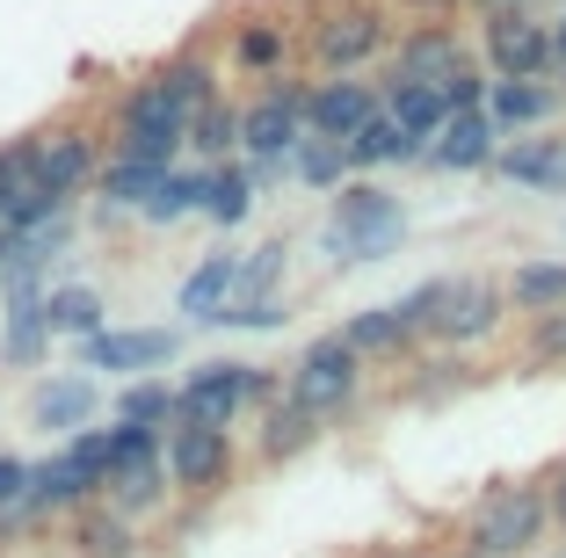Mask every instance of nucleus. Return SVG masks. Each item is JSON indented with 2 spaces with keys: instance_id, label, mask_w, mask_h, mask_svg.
Segmentation results:
<instances>
[{
  "instance_id": "nucleus-4",
  "label": "nucleus",
  "mask_w": 566,
  "mask_h": 558,
  "mask_svg": "<svg viewBox=\"0 0 566 558\" xmlns=\"http://www.w3.org/2000/svg\"><path fill=\"white\" fill-rule=\"evenodd\" d=\"M283 392H291V399H298V407L334 435V428L356 421V407H364L370 362L349 348V334H342V327H327V334H313V341L291 356V370H283Z\"/></svg>"
},
{
  "instance_id": "nucleus-29",
  "label": "nucleus",
  "mask_w": 566,
  "mask_h": 558,
  "mask_svg": "<svg viewBox=\"0 0 566 558\" xmlns=\"http://www.w3.org/2000/svg\"><path fill=\"white\" fill-rule=\"evenodd\" d=\"M254 203H262V189H254V175L240 160H218V167H203V211L197 218H211L218 232H240L254 218Z\"/></svg>"
},
{
  "instance_id": "nucleus-20",
  "label": "nucleus",
  "mask_w": 566,
  "mask_h": 558,
  "mask_svg": "<svg viewBox=\"0 0 566 558\" xmlns=\"http://www.w3.org/2000/svg\"><path fill=\"white\" fill-rule=\"evenodd\" d=\"M501 152V131L486 109H450L443 131L429 138V152H421V167H436V175H486Z\"/></svg>"
},
{
  "instance_id": "nucleus-11",
  "label": "nucleus",
  "mask_w": 566,
  "mask_h": 558,
  "mask_svg": "<svg viewBox=\"0 0 566 558\" xmlns=\"http://www.w3.org/2000/svg\"><path fill=\"white\" fill-rule=\"evenodd\" d=\"M509 283L486 276V269H465V276H450L443 291V313H436L429 327V348H458V356H472V348L501 341L509 334Z\"/></svg>"
},
{
  "instance_id": "nucleus-51",
  "label": "nucleus",
  "mask_w": 566,
  "mask_h": 558,
  "mask_svg": "<svg viewBox=\"0 0 566 558\" xmlns=\"http://www.w3.org/2000/svg\"><path fill=\"white\" fill-rule=\"evenodd\" d=\"M531 558H566V551H531Z\"/></svg>"
},
{
  "instance_id": "nucleus-27",
  "label": "nucleus",
  "mask_w": 566,
  "mask_h": 558,
  "mask_svg": "<svg viewBox=\"0 0 566 558\" xmlns=\"http://www.w3.org/2000/svg\"><path fill=\"white\" fill-rule=\"evenodd\" d=\"M44 297H0V362L8 370H51V341L59 334H51Z\"/></svg>"
},
{
  "instance_id": "nucleus-40",
  "label": "nucleus",
  "mask_w": 566,
  "mask_h": 558,
  "mask_svg": "<svg viewBox=\"0 0 566 558\" xmlns=\"http://www.w3.org/2000/svg\"><path fill=\"white\" fill-rule=\"evenodd\" d=\"M516 356L531 362V370H566V305L559 313L516 319Z\"/></svg>"
},
{
  "instance_id": "nucleus-30",
  "label": "nucleus",
  "mask_w": 566,
  "mask_h": 558,
  "mask_svg": "<svg viewBox=\"0 0 566 558\" xmlns=\"http://www.w3.org/2000/svg\"><path fill=\"white\" fill-rule=\"evenodd\" d=\"M189 160L218 167V160H240V95H211L203 109H189Z\"/></svg>"
},
{
  "instance_id": "nucleus-10",
  "label": "nucleus",
  "mask_w": 566,
  "mask_h": 558,
  "mask_svg": "<svg viewBox=\"0 0 566 558\" xmlns=\"http://www.w3.org/2000/svg\"><path fill=\"white\" fill-rule=\"evenodd\" d=\"M30 146H36V175L51 181V197H95V175L109 160V131H102V116L87 109H66L51 116V124H30Z\"/></svg>"
},
{
  "instance_id": "nucleus-38",
  "label": "nucleus",
  "mask_w": 566,
  "mask_h": 558,
  "mask_svg": "<svg viewBox=\"0 0 566 558\" xmlns=\"http://www.w3.org/2000/svg\"><path fill=\"white\" fill-rule=\"evenodd\" d=\"M349 175L356 167H349V146H342V138H313L305 131L298 152H291V181H298V189H342Z\"/></svg>"
},
{
  "instance_id": "nucleus-8",
  "label": "nucleus",
  "mask_w": 566,
  "mask_h": 558,
  "mask_svg": "<svg viewBox=\"0 0 566 558\" xmlns=\"http://www.w3.org/2000/svg\"><path fill=\"white\" fill-rule=\"evenodd\" d=\"M117 515L132 523H153V515L175 508V486H167V443L160 428H138V421H109V472H102V493Z\"/></svg>"
},
{
  "instance_id": "nucleus-13",
  "label": "nucleus",
  "mask_w": 566,
  "mask_h": 558,
  "mask_svg": "<svg viewBox=\"0 0 566 558\" xmlns=\"http://www.w3.org/2000/svg\"><path fill=\"white\" fill-rule=\"evenodd\" d=\"M305 138V73L254 81L240 95V160H291Z\"/></svg>"
},
{
  "instance_id": "nucleus-46",
  "label": "nucleus",
  "mask_w": 566,
  "mask_h": 558,
  "mask_svg": "<svg viewBox=\"0 0 566 558\" xmlns=\"http://www.w3.org/2000/svg\"><path fill=\"white\" fill-rule=\"evenodd\" d=\"M545 493H552V537H566V457L545 464Z\"/></svg>"
},
{
  "instance_id": "nucleus-24",
  "label": "nucleus",
  "mask_w": 566,
  "mask_h": 558,
  "mask_svg": "<svg viewBox=\"0 0 566 558\" xmlns=\"http://www.w3.org/2000/svg\"><path fill=\"white\" fill-rule=\"evenodd\" d=\"M342 334H349V348L370 370H407V362L421 356V334L400 319V305H364V313L342 319Z\"/></svg>"
},
{
  "instance_id": "nucleus-26",
  "label": "nucleus",
  "mask_w": 566,
  "mask_h": 558,
  "mask_svg": "<svg viewBox=\"0 0 566 558\" xmlns=\"http://www.w3.org/2000/svg\"><path fill=\"white\" fill-rule=\"evenodd\" d=\"M153 73L167 81V95L182 102V109H203L211 95H226V51H218V36H189V44H175Z\"/></svg>"
},
{
  "instance_id": "nucleus-6",
  "label": "nucleus",
  "mask_w": 566,
  "mask_h": 558,
  "mask_svg": "<svg viewBox=\"0 0 566 558\" xmlns=\"http://www.w3.org/2000/svg\"><path fill=\"white\" fill-rule=\"evenodd\" d=\"M276 392H283V370L248 362V356H211L175 378V413L182 421H211V428H248Z\"/></svg>"
},
{
  "instance_id": "nucleus-42",
  "label": "nucleus",
  "mask_w": 566,
  "mask_h": 558,
  "mask_svg": "<svg viewBox=\"0 0 566 558\" xmlns=\"http://www.w3.org/2000/svg\"><path fill=\"white\" fill-rule=\"evenodd\" d=\"M30 464L36 457H15V450H0V537H22L30 523Z\"/></svg>"
},
{
  "instance_id": "nucleus-21",
  "label": "nucleus",
  "mask_w": 566,
  "mask_h": 558,
  "mask_svg": "<svg viewBox=\"0 0 566 558\" xmlns=\"http://www.w3.org/2000/svg\"><path fill=\"white\" fill-rule=\"evenodd\" d=\"M95 493H102V486H95V472H81L66 450L51 443V457H36V464H30V523H36V529H59L66 515H81Z\"/></svg>"
},
{
  "instance_id": "nucleus-47",
  "label": "nucleus",
  "mask_w": 566,
  "mask_h": 558,
  "mask_svg": "<svg viewBox=\"0 0 566 558\" xmlns=\"http://www.w3.org/2000/svg\"><path fill=\"white\" fill-rule=\"evenodd\" d=\"M407 15H465V0H392Z\"/></svg>"
},
{
  "instance_id": "nucleus-28",
  "label": "nucleus",
  "mask_w": 566,
  "mask_h": 558,
  "mask_svg": "<svg viewBox=\"0 0 566 558\" xmlns=\"http://www.w3.org/2000/svg\"><path fill=\"white\" fill-rule=\"evenodd\" d=\"M233 291H240V254H233V246H218V254H203V262L182 276L175 313H189V327H211V319L233 305Z\"/></svg>"
},
{
  "instance_id": "nucleus-14",
  "label": "nucleus",
  "mask_w": 566,
  "mask_h": 558,
  "mask_svg": "<svg viewBox=\"0 0 566 558\" xmlns=\"http://www.w3.org/2000/svg\"><path fill=\"white\" fill-rule=\"evenodd\" d=\"M472 44H480L486 73L494 81H545L559 73V44H552V15H501V22H472Z\"/></svg>"
},
{
  "instance_id": "nucleus-37",
  "label": "nucleus",
  "mask_w": 566,
  "mask_h": 558,
  "mask_svg": "<svg viewBox=\"0 0 566 558\" xmlns=\"http://www.w3.org/2000/svg\"><path fill=\"white\" fill-rule=\"evenodd\" d=\"M109 421H138V428H160L175 421V378L167 370H153V378H124L117 399H109Z\"/></svg>"
},
{
  "instance_id": "nucleus-16",
  "label": "nucleus",
  "mask_w": 566,
  "mask_h": 558,
  "mask_svg": "<svg viewBox=\"0 0 566 558\" xmlns=\"http://www.w3.org/2000/svg\"><path fill=\"white\" fill-rule=\"evenodd\" d=\"M66 211H81V203L51 197V181L36 175L30 131L0 138V225H8V232H30V225H51V218H66Z\"/></svg>"
},
{
  "instance_id": "nucleus-32",
  "label": "nucleus",
  "mask_w": 566,
  "mask_h": 558,
  "mask_svg": "<svg viewBox=\"0 0 566 558\" xmlns=\"http://www.w3.org/2000/svg\"><path fill=\"white\" fill-rule=\"evenodd\" d=\"M197 211H203V167L197 160H175L160 181H153V197L138 203V225L167 232V225H182V218H197Z\"/></svg>"
},
{
  "instance_id": "nucleus-33",
  "label": "nucleus",
  "mask_w": 566,
  "mask_h": 558,
  "mask_svg": "<svg viewBox=\"0 0 566 558\" xmlns=\"http://www.w3.org/2000/svg\"><path fill=\"white\" fill-rule=\"evenodd\" d=\"M421 152H429V146H421L415 131H400V124H392L385 109L349 138V167H356V175H378V167H415Z\"/></svg>"
},
{
  "instance_id": "nucleus-34",
  "label": "nucleus",
  "mask_w": 566,
  "mask_h": 558,
  "mask_svg": "<svg viewBox=\"0 0 566 558\" xmlns=\"http://www.w3.org/2000/svg\"><path fill=\"white\" fill-rule=\"evenodd\" d=\"M167 167H153V160H132V152H109L102 160V175H95V211H124V218H138V203L153 197V181H160Z\"/></svg>"
},
{
  "instance_id": "nucleus-36",
  "label": "nucleus",
  "mask_w": 566,
  "mask_h": 558,
  "mask_svg": "<svg viewBox=\"0 0 566 558\" xmlns=\"http://www.w3.org/2000/svg\"><path fill=\"white\" fill-rule=\"evenodd\" d=\"M378 95H385V116H392L400 131H415L421 146L443 131V116H450V102L436 95V87H421V81H378Z\"/></svg>"
},
{
  "instance_id": "nucleus-49",
  "label": "nucleus",
  "mask_w": 566,
  "mask_h": 558,
  "mask_svg": "<svg viewBox=\"0 0 566 558\" xmlns=\"http://www.w3.org/2000/svg\"><path fill=\"white\" fill-rule=\"evenodd\" d=\"M552 44H559V66H566V0L552 8Z\"/></svg>"
},
{
  "instance_id": "nucleus-39",
  "label": "nucleus",
  "mask_w": 566,
  "mask_h": 558,
  "mask_svg": "<svg viewBox=\"0 0 566 558\" xmlns=\"http://www.w3.org/2000/svg\"><path fill=\"white\" fill-rule=\"evenodd\" d=\"M407 370H415V378H407V399H415V407H436V399H458L472 385V362L458 356V348H443V356L436 362H407Z\"/></svg>"
},
{
  "instance_id": "nucleus-17",
  "label": "nucleus",
  "mask_w": 566,
  "mask_h": 558,
  "mask_svg": "<svg viewBox=\"0 0 566 558\" xmlns=\"http://www.w3.org/2000/svg\"><path fill=\"white\" fill-rule=\"evenodd\" d=\"M378 109H385V95L364 73H305V131L313 138H342L349 146Z\"/></svg>"
},
{
  "instance_id": "nucleus-35",
  "label": "nucleus",
  "mask_w": 566,
  "mask_h": 558,
  "mask_svg": "<svg viewBox=\"0 0 566 558\" xmlns=\"http://www.w3.org/2000/svg\"><path fill=\"white\" fill-rule=\"evenodd\" d=\"M44 313H51V334H59V341H87V334L109 327V297H102L95 283H51Z\"/></svg>"
},
{
  "instance_id": "nucleus-22",
  "label": "nucleus",
  "mask_w": 566,
  "mask_h": 558,
  "mask_svg": "<svg viewBox=\"0 0 566 558\" xmlns=\"http://www.w3.org/2000/svg\"><path fill=\"white\" fill-rule=\"evenodd\" d=\"M486 116H494V131H501V138L552 131V124L566 116L559 73H545V81H494V87H486Z\"/></svg>"
},
{
  "instance_id": "nucleus-48",
  "label": "nucleus",
  "mask_w": 566,
  "mask_h": 558,
  "mask_svg": "<svg viewBox=\"0 0 566 558\" xmlns=\"http://www.w3.org/2000/svg\"><path fill=\"white\" fill-rule=\"evenodd\" d=\"M356 558H429V544H370V551H356Z\"/></svg>"
},
{
  "instance_id": "nucleus-31",
  "label": "nucleus",
  "mask_w": 566,
  "mask_h": 558,
  "mask_svg": "<svg viewBox=\"0 0 566 558\" xmlns=\"http://www.w3.org/2000/svg\"><path fill=\"white\" fill-rule=\"evenodd\" d=\"M509 313L531 319V313H559L566 305V254H531V262L509 269Z\"/></svg>"
},
{
  "instance_id": "nucleus-25",
  "label": "nucleus",
  "mask_w": 566,
  "mask_h": 558,
  "mask_svg": "<svg viewBox=\"0 0 566 558\" xmlns=\"http://www.w3.org/2000/svg\"><path fill=\"white\" fill-rule=\"evenodd\" d=\"M138 529H146V523L117 515L109 501H87L81 515L59 523V551H66V558H138Z\"/></svg>"
},
{
  "instance_id": "nucleus-18",
  "label": "nucleus",
  "mask_w": 566,
  "mask_h": 558,
  "mask_svg": "<svg viewBox=\"0 0 566 558\" xmlns=\"http://www.w3.org/2000/svg\"><path fill=\"white\" fill-rule=\"evenodd\" d=\"M240 435H248V472H283V464H298L305 450L327 443V428H319L291 392H276L248 428H240Z\"/></svg>"
},
{
  "instance_id": "nucleus-3",
  "label": "nucleus",
  "mask_w": 566,
  "mask_h": 558,
  "mask_svg": "<svg viewBox=\"0 0 566 558\" xmlns=\"http://www.w3.org/2000/svg\"><path fill=\"white\" fill-rule=\"evenodd\" d=\"M167 486L175 508H218L226 493L248 478V435L240 428H211V421H167Z\"/></svg>"
},
{
  "instance_id": "nucleus-19",
  "label": "nucleus",
  "mask_w": 566,
  "mask_h": 558,
  "mask_svg": "<svg viewBox=\"0 0 566 558\" xmlns=\"http://www.w3.org/2000/svg\"><path fill=\"white\" fill-rule=\"evenodd\" d=\"M102 421V385L81 378V370H44L30 392V428H44L51 443H66V435H81V428Z\"/></svg>"
},
{
  "instance_id": "nucleus-44",
  "label": "nucleus",
  "mask_w": 566,
  "mask_h": 558,
  "mask_svg": "<svg viewBox=\"0 0 566 558\" xmlns=\"http://www.w3.org/2000/svg\"><path fill=\"white\" fill-rule=\"evenodd\" d=\"M486 87H494V73H486V59H472V66H458L436 95H443L450 109H486Z\"/></svg>"
},
{
  "instance_id": "nucleus-50",
  "label": "nucleus",
  "mask_w": 566,
  "mask_h": 558,
  "mask_svg": "<svg viewBox=\"0 0 566 558\" xmlns=\"http://www.w3.org/2000/svg\"><path fill=\"white\" fill-rule=\"evenodd\" d=\"M429 558H486V551H472V544H458V537H450V544H436Z\"/></svg>"
},
{
  "instance_id": "nucleus-23",
  "label": "nucleus",
  "mask_w": 566,
  "mask_h": 558,
  "mask_svg": "<svg viewBox=\"0 0 566 558\" xmlns=\"http://www.w3.org/2000/svg\"><path fill=\"white\" fill-rule=\"evenodd\" d=\"M486 175L516 181V189H537V197H566V138L559 131H523V138H501L494 167Z\"/></svg>"
},
{
  "instance_id": "nucleus-5",
  "label": "nucleus",
  "mask_w": 566,
  "mask_h": 558,
  "mask_svg": "<svg viewBox=\"0 0 566 558\" xmlns=\"http://www.w3.org/2000/svg\"><path fill=\"white\" fill-rule=\"evenodd\" d=\"M102 131H109V152H132V160H153V167L189 160V109L167 95L160 73L124 81L117 102L102 109Z\"/></svg>"
},
{
  "instance_id": "nucleus-15",
  "label": "nucleus",
  "mask_w": 566,
  "mask_h": 558,
  "mask_svg": "<svg viewBox=\"0 0 566 558\" xmlns=\"http://www.w3.org/2000/svg\"><path fill=\"white\" fill-rule=\"evenodd\" d=\"M81 370H109V378H153L167 362L182 356V327H102L87 341H73Z\"/></svg>"
},
{
  "instance_id": "nucleus-1",
  "label": "nucleus",
  "mask_w": 566,
  "mask_h": 558,
  "mask_svg": "<svg viewBox=\"0 0 566 558\" xmlns=\"http://www.w3.org/2000/svg\"><path fill=\"white\" fill-rule=\"evenodd\" d=\"M392 0H298V51L305 73H370L400 36Z\"/></svg>"
},
{
  "instance_id": "nucleus-45",
  "label": "nucleus",
  "mask_w": 566,
  "mask_h": 558,
  "mask_svg": "<svg viewBox=\"0 0 566 558\" xmlns=\"http://www.w3.org/2000/svg\"><path fill=\"white\" fill-rule=\"evenodd\" d=\"M537 8H545V15H552V0H465V15H472V22H501V15H537Z\"/></svg>"
},
{
  "instance_id": "nucleus-7",
  "label": "nucleus",
  "mask_w": 566,
  "mask_h": 558,
  "mask_svg": "<svg viewBox=\"0 0 566 558\" xmlns=\"http://www.w3.org/2000/svg\"><path fill=\"white\" fill-rule=\"evenodd\" d=\"M327 254L334 262H385L392 246L407 240V203L385 189V181H370V175H349L342 189H334V203H327Z\"/></svg>"
},
{
  "instance_id": "nucleus-43",
  "label": "nucleus",
  "mask_w": 566,
  "mask_h": 558,
  "mask_svg": "<svg viewBox=\"0 0 566 558\" xmlns=\"http://www.w3.org/2000/svg\"><path fill=\"white\" fill-rule=\"evenodd\" d=\"M443 291H450V276H421L407 297H392V305H400V319L421 334V348H429V327H436V313H443Z\"/></svg>"
},
{
  "instance_id": "nucleus-2",
  "label": "nucleus",
  "mask_w": 566,
  "mask_h": 558,
  "mask_svg": "<svg viewBox=\"0 0 566 558\" xmlns=\"http://www.w3.org/2000/svg\"><path fill=\"white\" fill-rule=\"evenodd\" d=\"M458 544H472V551H486V558H531V551H545V544H552L545 472L480 486V501H472L465 523H458Z\"/></svg>"
},
{
  "instance_id": "nucleus-41",
  "label": "nucleus",
  "mask_w": 566,
  "mask_h": 558,
  "mask_svg": "<svg viewBox=\"0 0 566 558\" xmlns=\"http://www.w3.org/2000/svg\"><path fill=\"white\" fill-rule=\"evenodd\" d=\"M283 276H291V240L276 232V240H262V246L240 254V291L233 297H276Z\"/></svg>"
},
{
  "instance_id": "nucleus-12",
  "label": "nucleus",
  "mask_w": 566,
  "mask_h": 558,
  "mask_svg": "<svg viewBox=\"0 0 566 558\" xmlns=\"http://www.w3.org/2000/svg\"><path fill=\"white\" fill-rule=\"evenodd\" d=\"M480 59V44H472V30L458 15H421L407 22L400 36H392V51H385L378 81H421V87H443L458 66H472Z\"/></svg>"
},
{
  "instance_id": "nucleus-9",
  "label": "nucleus",
  "mask_w": 566,
  "mask_h": 558,
  "mask_svg": "<svg viewBox=\"0 0 566 558\" xmlns=\"http://www.w3.org/2000/svg\"><path fill=\"white\" fill-rule=\"evenodd\" d=\"M226 51V73L233 81H283V73H305V51H298V0H262V8H240L218 36Z\"/></svg>"
},
{
  "instance_id": "nucleus-52",
  "label": "nucleus",
  "mask_w": 566,
  "mask_h": 558,
  "mask_svg": "<svg viewBox=\"0 0 566 558\" xmlns=\"http://www.w3.org/2000/svg\"><path fill=\"white\" fill-rule=\"evenodd\" d=\"M0 254H8V225H0Z\"/></svg>"
},
{
  "instance_id": "nucleus-53",
  "label": "nucleus",
  "mask_w": 566,
  "mask_h": 558,
  "mask_svg": "<svg viewBox=\"0 0 566 558\" xmlns=\"http://www.w3.org/2000/svg\"><path fill=\"white\" fill-rule=\"evenodd\" d=\"M559 95H566V66H559Z\"/></svg>"
}]
</instances>
